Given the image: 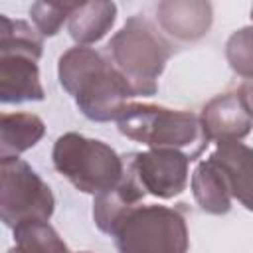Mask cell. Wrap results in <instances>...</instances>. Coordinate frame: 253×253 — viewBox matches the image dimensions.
<instances>
[{
	"instance_id": "obj_1",
	"label": "cell",
	"mask_w": 253,
	"mask_h": 253,
	"mask_svg": "<svg viewBox=\"0 0 253 253\" xmlns=\"http://www.w3.org/2000/svg\"><path fill=\"white\" fill-rule=\"evenodd\" d=\"M57 77L89 121H117L128 99L136 97L125 75L87 45H75L61 53Z\"/></svg>"
},
{
	"instance_id": "obj_2",
	"label": "cell",
	"mask_w": 253,
	"mask_h": 253,
	"mask_svg": "<svg viewBox=\"0 0 253 253\" xmlns=\"http://www.w3.org/2000/svg\"><path fill=\"white\" fill-rule=\"evenodd\" d=\"M121 134L150 148H170L196 160L208 146L202 121L190 111H174L152 103H128L117 119Z\"/></svg>"
},
{
	"instance_id": "obj_3",
	"label": "cell",
	"mask_w": 253,
	"mask_h": 253,
	"mask_svg": "<svg viewBox=\"0 0 253 253\" xmlns=\"http://www.w3.org/2000/svg\"><path fill=\"white\" fill-rule=\"evenodd\" d=\"M42 51L43 40L38 30L24 20L0 16V101L4 105L43 101L38 69Z\"/></svg>"
},
{
	"instance_id": "obj_4",
	"label": "cell",
	"mask_w": 253,
	"mask_h": 253,
	"mask_svg": "<svg viewBox=\"0 0 253 253\" xmlns=\"http://www.w3.org/2000/svg\"><path fill=\"white\" fill-rule=\"evenodd\" d=\"M107 47L115 67L130 83L134 95L150 97L158 91V77L172 49L146 18L130 16Z\"/></svg>"
},
{
	"instance_id": "obj_5",
	"label": "cell",
	"mask_w": 253,
	"mask_h": 253,
	"mask_svg": "<svg viewBox=\"0 0 253 253\" xmlns=\"http://www.w3.org/2000/svg\"><path fill=\"white\" fill-rule=\"evenodd\" d=\"M55 170L83 194H103L117 186L125 174V156L107 142L79 132L61 134L51 150Z\"/></svg>"
},
{
	"instance_id": "obj_6",
	"label": "cell",
	"mask_w": 253,
	"mask_h": 253,
	"mask_svg": "<svg viewBox=\"0 0 253 253\" xmlns=\"http://www.w3.org/2000/svg\"><path fill=\"white\" fill-rule=\"evenodd\" d=\"M109 235L119 253H188L190 247L182 211L156 204L126 210Z\"/></svg>"
},
{
	"instance_id": "obj_7",
	"label": "cell",
	"mask_w": 253,
	"mask_h": 253,
	"mask_svg": "<svg viewBox=\"0 0 253 253\" xmlns=\"http://www.w3.org/2000/svg\"><path fill=\"white\" fill-rule=\"evenodd\" d=\"M55 198L42 176L22 158L0 160V215L6 227L28 221H47Z\"/></svg>"
},
{
	"instance_id": "obj_8",
	"label": "cell",
	"mask_w": 253,
	"mask_h": 253,
	"mask_svg": "<svg viewBox=\"0 0 253 253\" xmlns=\"http://www.w3.org/2000/svg\"><path fill=\"white\" fill-rule=\"evenodd\" d=\"M134 174L146 194L170 200L186 190L190 158L180 150L150 148L146 152H130Z\"/></svg>"
},
{
	"instance_id": "obj_9",
	"label": "cell",
	"mask_w": 253,
	"mask_h": 253,
	"mask_svg": "<svg viewBox=\"0 0 253 253\" xmlns=\"http://www.w3.org/2000/svg\"><path fill=\"white\" fill-rule=\"evenodd\" d=\"M200 121L208 140L227 144L237 142L251 132L253 111L239 87L237 91L215 95L211 101H208L200 113Z\"/></svg>"
},
{
	"instance_id": "obj_10",
	"label": "cell",
	"mask_w": 253,
	"mask_h": 253,
	"mask_svg": "<svg viewBox=\"0 0 253 253\" xmlns=\"http://www.w3.org/2000/svg\"><path fill=\"white\" fill-rule=\"evenodd\" d=\"M156 16L162 30L182 42L204 38L213 20L211 4L204 0H166L156 6Z\"/></svg>"
},
{
	"instance_id": "obj_11",
	"label": "cell",
	"mask_w": 253,
	"mask_h": 253,
	"mask_svg": "<svg viewBox=\"0 0 253 253\" xmlns=\"http://www.w3.org/2000/svg\"><path fill=\"white\" fill-rule=\"evenodd\" d=\"M144 188L140 186L134 168H132V154L125 156V174L121 178V182L117 186H113L111 190L97 194L93 200V219L95 225L103 231V233H111V229L115 227V223L119 221V217L140 204V200L144 198Z\"/></svg>"
},
{
	"instance_id": "obj_12",
	"label": "cell",
	"mask_w": 253,
	"mask_h": 253,
	"mask_svg": "<svg viewBox=\"0 0 253 253\" xmlns=\"http://www.w3.org/2000/svg\"><path fill=\"white\" fill-rule=\"evenodd\" d=\"M221 170L229 194L249 211H253V148L243 142L217 144L210 156Z\"/></svg>"
},
{
	"instance_id": "obj_13",
	"label": "cell",
	"mask_w": 253,
	"mask_h": 253,
	"mask_svg": "<svg viewBox=\"0 0 253 253\" xmlns=\"http://www.w3.org/2000/svg\"><path fill=\"white\" fill-rule=\"evenodd\" d=\"M45 134L43 121L34 113H2L0 117V160L18 158L36 146Z\"/></svg>"
},
{
	"instance_id": "obj_14",
	"label": "cell",
	"mask_w": 253,
	"mask_h": 253,
	"mask_svg": "<svg viewBox=\"0 0 253 253\" xmlns=\"http://www.w3.org/2000/svg\"><path fill=\"white\" fill-rule=\"evenodd\" d=\"M117 20V6L113 2H83L77 4L69 16V36L79 45H89L107 36Z\"/></svg>"
},
{
	"instance_id": "obj_15",
	"label": "cell",
	"mask_w": 253,
	"mask_h": 253,
	"mask_svg": "<svg viewBox=\"0 0 253 253\" xmlns=\"http://www.w3.org/2000/svg\"><path fill=\"white\" fill-rule=\"evenodd\" d=\"M192 194L206 213L223 215L231 210V194L227 182L211 158L196 166L192 174Z\"/></svg>"
},
{
	"instance_id": "obj_16",
	"label": "cell",
	"mask_w": 253,
	"mask_h": 253,
	"mask_svg": "<svg viewBox=\"0 0 253 253\" xmlns=\"http://www.w3.org/2000/svg\"><path fill=\"white\" fill-rule=\"evenodd\" d=\"M12 231L16 247L22 253H71L47 221H28Z\"/></svg>"
},
{
	"instance_id": "obj_17",
	"label": "cell",
	"mask_w": 253,
	"mask_h": 253,
	"mask_svg": "<svg viewBox=\"0 0 253 253\" xmlns=\"http://www.w3.org/2000/svg\"><path fill=\"white\" fill-rule=\"evenodd\" d=\"M225 57L229 67L253 81V28H241L233 32L225 43Z\"/></svg>"
},
{
	"instance_id": "obj_18",
	"label": "cell",
	"mask_w": 253,
	"mask_h": 253,
	"mask_svg": "<svg viewBox=\"0 0 253 253\" xmlns=\"http://www.w3.org/2000/svg\"><path fill=\"white\" fill-rule=\"evenodd\" d=\"M77 4H47V2H34L30 6V16L36 30L42 36H55L63 22L69 20L73 8Z\"/></svg>"
},
{
	"instance_id": "obj_19",
	"label": "cell",
	"mask_w": 253,
	"mask_h": 253,
	"mask_svg": "<svg viewBox=\"0 0 253 253\" xmlns=\"http://www.w3.org/2000/svg\"><path fill=\"white\" fill-rule=\"evenodd\" d=\"M241 91L245 93L247 103H249V107H251V111H253V81H251V83H247V85H243V87H241Z\"/></svg>"
},
{
	"instance_id": "obj_20",
	"label": "cell",
	"mask_w": 253,
	"mask_h": 253,
	"mask_svg": "<svg viewBox=\"0 0 253 253\" xmlns=\"http://www.w3.org/2000/svg\"><path fill=\"white\" fill-rule=\"evenodd\" d=\"M8 253H22V251H20V249H18V247H14V249H10V251H8Z\"/></svg>"
},
{
	"instance_id": "obj_21",
	"label": "cell",
	"mask_w": 253,
	"mask_h": 253,
	"mask_svg": "<svg viewBox=\"0 0 253 253\" xmlns=\"http://www.w3.org/2000/svg\"><path fill=\"white\" fill-rule=\"evenodd\" d=\"M251 18H253V6H251Z\"/></svg>"
},
{
	"instance_id": "obj_22",
	"label": "cell",
	"mask_w": 253,
	"mask_h": 253,
	"mask_svg": "<svg viewBox=\"0 0 253 253\" xmlns=\"http://www.w3.org/2000/svg\"><path fill=\"white\" fill-rule=\"evenodd\" d=\"M81 253H89V251H81Z\"/></svg>"
}]
</instances>
